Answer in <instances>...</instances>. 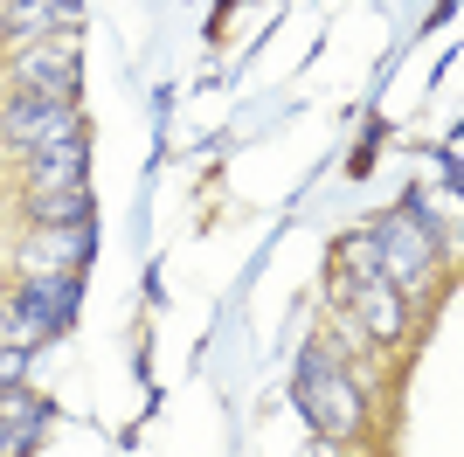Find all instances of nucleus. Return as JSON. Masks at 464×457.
Here are the masks:
<instances>
[{
	"mask_svg": "<svg viewBox=\"0 0 464 457\" xmlns=\"http://www.w3.org/2000/svg\"><path fill=\"white\" fill-rule=\"evenodd\" d=\"M298 409H305L326 437H347L353 423H361V395H353V381L340 374V361H326L319 346L298 361Z\"/></svg>",
	"mask_w": 464,
	"mask_h": 457,
	"instance_id": "nucleus-1",
	"label": "nucleus"
},
{
	"mask_svg": "<svg viewBox=\"0 0 464 457\" xmlns=\"http://www.w3.org/2000/svg\"><path fill=\"white\" fill-rule=\"evenodd\" d=\"M0 139L28 160V152H42V146L83 139V112H77V104H63V97H14L7 118H0Z\"/></svg>",
	"mask_w": 464,
	"mask_h": 457,
	"instance_id": "nucleus-2",
	"label": "nucleus"
},
{
	"mask_svg": "<svg viewBox=\"0 0 464 457\" xmlns=\"http://www.w3.org/2000/svg\"><path fill=\"white\" fill-rule=\"evenodd\" d=\"M374 249H382V277L395 291L423 285L430 257H437V228H423L416 215H388V222H374Z\"/></svg>",
	"mask_w": 464,
	"mask_h": 457,
	"instance_id": "nucleus-3",
	"label": "nucleus"
},
{
	"mask_svg": "<svg viewBox=\"0 0 464 457\" xmlns=\"http://www.w3.org/2000/svg\"><path fill=\"white\" fill-rule=\"evenodd\" d=\"M91 222H35L28 228V243H21V270L35 277V270H83L91 264Z\"/></svg>",
	"mask_w": 464,
	"mask_h": 457,
	"instance_id": "nucleus-4",
	"label": "nucleus"
},
{
	"mask_svg": "<svg viewBox=\"0 0 464 457\" xmlns=\"http://www.w3.org/2000/svg\"><path fill=\"white\" fill-rule=\"evenodd\" d=\"M14 83H21V97H63V104H77V83H83V70H77V56L70 49H28V56L14 63Z\"/></svg>",
	"mask_w": 464,
	"mask_h": 457,
	"instance_id": "nucleus-5",
	"label": "nucleus"
},
{
	"mask_svg": "<svg viewBox=\"0 0 464 457\" xmlns=\"http://www.w3.org/2000/svg\"><path fill=\"white\" fill-rule=\"evenodd\" d=\"M14 298L28 305V312H35V319L49 326V333H56V326H70V319H77L83 285H77V270H35V277H28V285H21Z\"/></svg>",
	"mask_w": 464,
	"mask_h": 457,
	"instance_id": "nucleus-6",
	"label": "nucleus"
},
{
	"mask_svg": "<svg viewBox=\"0 0 464 457\" xmlns=\"http://www.w3.org/2000/svg\"><path fill=\"white\" fill-rule=\"evenodd\" d=\"M340 291H347V305L361 312V326H368L374 340H395V333H402V298H395L388 277H347Z\"/></svg>",
	"mask_w": 464,
	"mask_h": 457,
	"instance_id": "nucleus-7",
	"label": "nucleus"
},
{
	"mask_svg": "<svg viewBox=\"0 0 464 457\" xmlns=\"http://www.w3.org/2000/svg\"><path fill=\"white\" fill-rule=\"evenodd\" d=\"M83 139H63V146L28 152V188H83Z\"/></svg>",
	"mask_w": 464,
	"mask_h": 457,
	"instance_id": "nucleus-8",
	"label": "nucleus"
},
{
	"mask_svg": "<svg viewBox=\"0 0 464 457\" xmlns=\"http://www.w3.org/2000/svg\"><path fill=\"white\" fill-rule=\"evenodd\" d=\"M49 21H77V0H7V42L42 35Z\"/></svg>",
	"mask_w": 464,
	"mask_h": 457,
	"instance_id": "nucleus-9",
	"label": "nucleus"
},
{
	"mask_svg": "<svg viewBox=\"0 0 464 457\" xmlns=\"http://www.w3.org/2000/svg\"><path fill=\"white\" fill-rule=\"evenodd\" d=\"M35 222H91V188H28Z\"/></svg>",
	"mask_w": 464,
	"mask_h": 457,
	"instance_id": "nucleus-10",
	"label": "nucleus"
},
{
	"mask_svg": "<svg viewBox=\"0 0 464 457\" xmlns=\"http://www.w3.org/2000/svg\"><path fill=\"white\" fill-rule=\"evenodd\" d=\"M0 423H7V451H28L42 430V402L21 395V388H0Z\"/></svg>",
	"mask_w": 464,
	"mask_h": 457,
	"instance_id": "nucleus-11",
	"label": "nucleus"
},
{
	"mask_svg": "<svg viewBox=\"0 0 464 457\" xmlns=\"http://www.w3.org/2000/svg\"><path fill=\"white\" fill-rule=\"evenodd\" d=\"M42 340H49V326H42V319H35V312H28L21 298H7V305H0V346H14V354H35Z\"/></svg>",
	"mask_w": 464,
	"mask_h": 457,
	"instance_id": "nucleus-12",
	"label": "nucleus"
},
{
	"mask_svg": "<svg viewBox=\"0 0 464 457\" xmlns=\"http://www.w3.org/2000/svg\"><path fill=\"white\" fill-rule=\"evenodd\" d=\"M333 264H340V285H347V277H382V249H374V228L347 236V243L333 249Z\"/></svg>",
	"mask_w": 464,
	"mask_h": 457,
	"instance_id": "nucleus-13",
	"label": "nucleus"
},
{
	"mask_svg": "<svg viewBox=\"0 0 464 457\" xmlns=\"http://www.w3.org/2000/svg\"><path fill=\"white\" fill-rule=\"evenodd\" d=\"M21 361H28V354H14V346H0V388H14V381H21Z\"/></svg>",
	"mask_w": 464,
	"mask_h": 457,
	"instance_id": "nucleus-14",
	"label": "nucleus"
}]
</instances>
